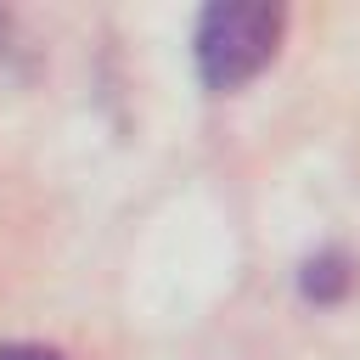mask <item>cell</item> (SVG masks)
<instances>
[{
    "label": "cell",
    "instance_id": "1",
    "mask_svg": "<svg viewBox=\"0 0 360 360\" xmlns=\"http://www.w3.org/2000/svg\"><path fill=\"white\" fill-rule=\"evenodd\" d=\"M281 28H287V11L270 6V0H225V6H208L197 17V39H191L202 90L231 96L248 79H259L276 62V51H281Z\"/></svg>",
    "mask_w": 360,
    "mask_h": 360
},
{
    "label": "cell",
    "instance_id": "2",
    "mask_svg": "<svg viewBox=\"0 0 360 360\" xmlns=\"http://www.w3.org/2000/svg\"><path fill=\"white\" fill-rule=\"evenodd\" d=\"M343 281H349L343 259H321V264H309V276H304V287H309L315 298H338V292H343Z\"/></svg>",
    "mask_w": 360,
    "mask_h": 360
},
{
    "label": "cell",
    "instance_id": "3",
    "mask_svg": "<svg viewBox=\"0 0 360 360\" xmlns=\"http://www.w3.org/2000/svg\"><path fill=\"white\" fill-rule=\"evenodd\" d=\"M0 360H62V354L45 343H0Z\"/></svg>",
    "mask_w": 360,
    "mask_h": 360
}]
</instances>
